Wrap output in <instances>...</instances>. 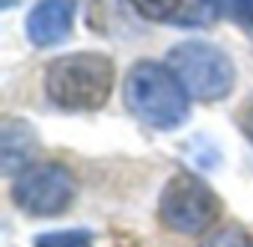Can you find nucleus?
I'll list each match as a JSON object with an SVG mask.
<instances>
[{"instance_id":"nucleus-1","label":"nucleus","mask_w":253,"mask_h":247,"mask_svg":"<svg viewBox=\"0 0 253 247\" xmlns=\"http://www.w3.org/2000/svg\"><path fill=\"white\" fill-rule=\"evenodd\" d=\"M125 104L149 128L170 131L188 119V89L173 69L161 63H137L125 78Z\"/></svg>"},{"instance_id":"nucleus-2","label":"nucleus","mask_w":253,"mask_h":247,"mask_svg":"<svg viewBox=\"0 0 253 247\" xmlns=\"http://www.w3.org/2000/svg\"><path fill=\"white\" fill-rule=\"evenodd\" d=\"M113 63L104 54H69L48 66L45 92L63 110H95L110 98Z\"/></svg>"},{"instance_id":"nucleus-3","label":"nucleus","mask_w":253,"mask_h":247,"mask_svg":"<svg viewBox=\"0 0 253 247\" xmlns=\"http://www.w3.org/2000/svg\"><path fill=\"white\" fill-rule=\"evenodd\" d=\"M170 69L185 83L188 95L200 101H220L235 86V66L217 45L182 42L170 51Z\"/></svg>"},{"instance_id":"nucleus-4","label":"nucleus","mask_w":253,"mask_h":247,"mask_svg":"<svg viewBox=\"0 0 253 247\" xmlns=\"http://www.w3.org/2000/svg\"><path fill=\"white\" fill-rule=\"evenodd\" d=\"M217 214H220V200L197 176L179 173L161 191V220L176 232L197 235L209 229L217 220Z\"/></svg>"},{"instance_id":"nucleus-5","label":"nucleus","mask_w":253,"mask_h":247,"mask_svg":"<svg viewBox=\"0 0 253 247\" xmlns=\"http://www.w3.org/2000/svg\"><path fill=\"white\" fill-rule=\"evenodd\" d=\"M15 203L36 217L63 214L75 200V179L60 164H33L18 173L12 185Z\"/></svg>"},{"instance_id":"nucleus-6","label":"nucleus","mask_w":253,"mask_h":247,"mask_svg":"<svg viewBox=\"0 0 253 247\" xmlns=\"http://www.w3.org/2000/svg\"><path fill=\"white\" fill-rule=\"evenodd\" d=\"M75 24V0H39L27 15V36L33 45H60Z\"/></svg>"},{"instance_id":"nucleus-7","label":"nucleus","mask_w":253,"mask_h":247,"mask_svg":"<svg viewBox=\"0 0 253 247\" xmlns=\"http://www.w3.org/2000/svg\"><path fill=\"white\" fill-rule=\"evenodd\" d=\"M131 6L143 18L173 27H203L214 15L206 0H131Z\"/></svg>"},{"instance_id":"nucleus-8","label":"nucleus","mask_w":253,"mask_h":247,"mask_svg":"<svg viewBox=\"0 0 253 247\" xmlns=\"http://www.w3.org/2000/svg\"><path fill=\"white\" fill-rule=\"evenodd\" d=\"M36 152V131L24 119H6L0 128V170L6 176L24 170Z\"/></svg>"},{"instance_id":"nucleus-9","label":"nucleus","mask_w":253,"mask_h":247,"mask_svg":"<svg viewBox=\"0 0 253 247\" xmlns=\"http://www.w3.org/2000/svg\"><path fill=\"white\" fill-rule=\"evenodd\" d=\"M206 3L214 15H223L244 27L253 24V0H206Z\"/></svg>"},{"instance_id":"nucleus-10","label":"nucleus","mask_w":253,"mask_h":247,"mask_svg":"<svg viewBox=\"0 0 253 247\" xmlns=\"http://www.w3.org/2000/svg\"><path fill=\"white\" fill-rule=\"evenodd\" d=\"M36 247H92V235L86 229L72 232H48L36 238Z\"/></svg>"},{"instance_id":"nucleus-11","label":"nucleus","mask_w":253,"mask_h":247,"mask_svg":"<svg viewBox=\"0 0 253 247\" xmlns=\"http://www.w3.org/2000/svg\"><path fill=\"white\" fill-rule=\"evenodd\" d=\"M203 247H253V238L244 229H238V226H226V229L211 232L203 241Z\"/></svg>"},{"instance_id":"nucleus-12","label":"nucleus","mask_w":253,"mask_h":247,"mask_svg":"<svg viewBox=\"0 0 253 247\" xmlns=\"http://www.w3.org/2000/svg\"><path fill=\"white\" fill-rule=\"evenodd\" d=\"M241 125H244L247 137L253 140V104H247V110H244V116H241Z\"/></svg>"}]
</instances>
